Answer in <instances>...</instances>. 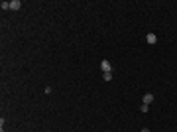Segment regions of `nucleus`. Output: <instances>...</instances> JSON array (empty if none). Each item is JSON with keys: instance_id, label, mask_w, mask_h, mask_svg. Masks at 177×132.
Here are the masks:
<instances>
[{"instance_id": "obj_5", "label": "nucleus", "mask_w": 177, "mask_h": 132, "mask_svg": "<svg viewBox=\"0 0 177 132\" xmlns=\"http://www.w3.org/2000/svg\"><path fill=\"white\" fill-rule=\"evenodd\" d=\"M0 8H2V10H10V2H2Z\"/></svg>"}, {"instance_id": "obj_4", "label": "nucleus", "mask_w": 177, "mask_h": 132, "mask_svg": "<svg viewBox=\"0 0 177 132\" xmlns=\"http://www.w3.org/2000/svg\"><path fill=\"white\" fill-rule=\"evenodd\" d=\"M142 101H144V105H150V103H154V95H152V93H146Z\"/></svg>"}, {"instance_id": "obj_8", "label": "nucleus", "mask_w": 177, "mask_h": 132, "mask_svg": "<svg viewBox=\"0 0 177 132\" xmlns=\"http://www.w3.org/2000/svg\"><path fill=\"white\" fill-rule=\"evenodd\" d=\"M142 132H150V130H148V128H142Z\"/></svg>"}, {"instance_id": "obj_7", "label": "nucleus", "mask_w": 177, "mask_h": 132, "mask_svg": "<svg viewBox=\"0 0 177 132\" xmlns=\"http://www.w3.org/2000/svg\"><path fill=\"white\" fill-rule=\"evenodd\" d=\"M112 79V73H104V81H110Z\"/></svg>"}, {"instance_id": "obj_2", "label": "nucleus", "mask_w": 177, "mask_h": 132, "mask_svg": "<svg viewBox=\"0 0 177 132\" xmlns=\"http://www.w3.org/2000/svg\"><path fill=\"white\" fill-rule=\"evenodd\" d=\"M146 42H148L150 45H154L155 42H157V36H155V34H152V32H150V34H146Z\"/></svg>"}, {"instance_id": "obj_3", "label": "nucleus", "mask_w": 177, "mask_h": 132, "mask_svg": "<svg viewBox=\"0 0 177 132\" xmlns=\"http://www.w3.org/2000/svg\"><path fill=\"white\" fill-rule=\"evenodd\" d=\"M22 8V2L20 0H12L10 2V10H20Z\"/></svg>"}, {"instance_id": "obj_1", "label": "nucleus", "mask_w": 177, "mask_h": 132, "mask_svg": "<svg viewBox=\"0 0 177 132\" xmlns=\"http://www.w3.org/2000/svg\"><path fill=\"white\" fill-rule=\"evenodd\" d=\"M100 69H102L104 73H112V65H110V61H108V59H102V61H100Z\"/></svg>"}, {"instance_id": "obj_6", "label": "nucleus", "mask_w": 177, "mask_h": 132, "mask_svg": "<svg viewBox=\"0 0 177 132\" xmlns=\"http://www.w3.org/2000/svg\"><path fill=\"white\" fill-rule=\"evenodd\" d=\"M140 109H142V112H148V110H150V105H144V103H142V107H140Z\"/></svg>"}]
</instances>
